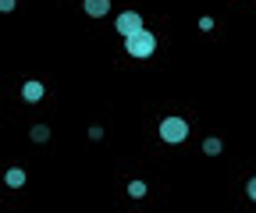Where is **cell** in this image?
Returning <instances> with one entry per match:
<instances>
[{
    "instance_id": "1",
    "label": "cell",
    "mask_w": 256,
    "mask_h": 213,
    "mask_svg": "<svg viewBox=\"0 0 256 213\" xmlns=\"http://www.w3.org/2000/svg\"><path fill=\"white\" fill-rule=\"evenodd\" d=\"M156 132H160V139L171 142V146H174V142H185V139H188V121H185V117H164Z\"/></svg>"
},
{
    "instance_id": "2",
    "label": "cell",
    "mask_w": 256,
    "mask_h": 213,
    "mask_svg": "<svg viewBox=\"0 0 256 213\" xmlns=\"http://www.w3.org/2000/svg\"><path fill=\"white\" fill-rule=\"evenodd\" d=\"M124 46H128V53H132V57H150V53L156 50V36L150 32V28H142V32L128 36V39H124Z\"/></svg>"
},
{
    "instance_id": "3",
    "label": "cell",
    "mask_w": 256,
    "mask_h": 213,
    "mask_svg": "<svg viewBox=\"0 0 256 213\" xmlns=\"http://www.w3.org/2000/svg\"><path fill=\"white\" fill-rule=\"evenodd\" d=\"M142 14L139 11H124V14H118V32L128 39V36H136V32H142Z\"/></svg>"
},
{
    "instance_id": "4",
    "label": "cell",
    "mask_w": 256,
    "mask_h": 213,
    "mask_svg": "<svg viewBox=\"0 0 256 213\" xmlns=\"http://www.w3.org/2000/svg\"><path fill=\"white\" fill-rule=\"evenodd\" d=\"M43 93H46L43 82H25V85H22V100H25V103H40Z\"/></svg>"
},
{
    "instance_id": "5",
    "label": "cell",
    "mask_w": 256,
    "mask_h": 213,
    "mask_svg": "<svg viewBox=\"0 0 256 213\" xmlns=\"http://www.w3.org/2000/svg\"><path fill=\"white\" fill-rule=\"evenodd\" d=\"M82 7H86V14H89V18H104V14L110 11V0H86Z\"/></svg>"
},
{
    "instance_id": "6",
    "label": "cell",
    "mask_w": 256,
    "mask_h": 213,
    "mask_svg": "<svg viewBox=\"0 0 256 213\" xmlns=\"http://www.w3.org/2000/svg\"><path fill=\"white\" fill-rule=\"evenodd\" d=\"M4 185H11V189H22V185H25V171H22V167H11V171L4 174Z\"/></svg>"
},
{
    "instance_id": "7",
    "label": "cell",
    "mask_w": 256,
    "mask_h": 213,
    "mask_svg": "<svg viewBox=\"0 0 256 213\" xmlns=\"http://www.w3.org/2000/svg\"><path fill=\"white\" fill-rule=\"evenodd\" d=\"M220 149H224V142H220V139H214V135H210V139H203V153H210V157H217V153H220Z\"/></svg>"
},
{
    "instance_id": "8",
    "label": "cell",
    "mask_w": 256,
    "mask_h": 213,
    "mask_svg": "<svg viewBox=\"0 0 256 213\" xmlns=\"http://www.w3.org/2000/svg\"><path fill=\"white\" fill-rule=\"evenodd\" d=\"M28 135H32V142H46V139H50V128H46V125H32Z\"/></svg>"
},
{
    "instance_id": "9",
    "label": "cell",
    "mask_w": 256,
    "mask_h": 213,
    "mask_svg": "<svg viewBox=\"0 0 256 213\" xmlns=\"http://www.w3.org/2000/svg\"><path fill=\"white\" fill-rule=\"evenodd\" d=\"M128 196H132V199H142V196H146V181H128Z\"/></svg>"
},
{
    "instance_id": "10",
    "label": "cell",
    "mask_w": 256,
    "mask_h": 213,
    "mask_svg": "<svg viewBox=\"0 0 256 213\" xmlns=\"http://www.w3.org/2000/svg\"><path fill=\"white\" fill-rule=\"evenodd\" d=\"M246 196L256 203V178H249V185H246Z\"/></svg>"
},
{
    "instance_id": "11",
    "label": "cell",
    "mask_w": 256,
    "mask_h": 213,
    "mask_svg": "<svg viewBox=\"0 0 256 213\" xmlns=\"http://www.w3.org/2000/svg\"><path fill=\"white\" fill-rule=\"evenodd\" d=\"M0 11H14V0H0Z\"/></svg>"
}]
</instances>
